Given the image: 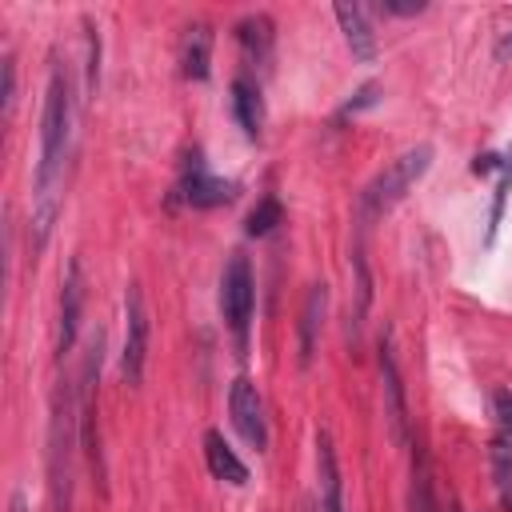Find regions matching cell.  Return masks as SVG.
I'll use <instances>...</instances> for the list:
<instances>
[{
	"mask_svg": "<svg viewBox=\"0 0 512 512\" xmlns=\"http://www.w3.org/2000/svg\"><path fill=\"white\" fill-rule=\"evenodd\" d=\"M72 124H76V100L68 72L52 64L48 88H44V116H40V160L32 176V232L36 244L48 240L60 204H64V176H68V156H72Z\"/></svg>",
	"mask_w": 512,
	"mask_h": 512,
	"instance_id": "6da1fadb",
	"label": "cell"
},
{
	"mask_svg": "<svg viewBox=\"0 0 512 512\" xmlns=\"http://www.w3.org/2000/svg\"><path fill=\"white\" fill-rule=\"evenodd\" d=\"M432 156H436L432 144H412V148H404L396 160H388V164L364 184V192H360V208H356L360 228H368L372 220H380L384 212H392V208L416 188V180L432 168Z\"/></svg>",
	"mask_w": 512,
	"mask_h": 512,
	"instance_id": "7a4b0ae2",
	"label": "cell"
},
{
	"mask_svg": "<svg viewBox=\"0 0 512 512\" xmlns=\"http://www.w3.org/2000/svg\"><path fill=\"white\" fill-rule=\"evenodd\" d=\"M76 424H80V396L64 384L52 404L48 424V492L52 512H72V448H76Z\"/></svg>",
	"mask_w": 512,
	"mask_h": 512,
	"instance_id": "3957f363",
	"label": "cell"
},
{
	"mask_svg": "<svg viewBox=\"0 0 512 512\" xmlns=\"http://www.w3.org/2000/svg\"><path fill=\"white\" fill-rule=\"evenodd\" d=\"M220 312H224L236 344L248 348V324H252V312H256V276H252L248 256H240V252H232L228 264H224V276H220Z\"/></svg>",
	"mask_w": 512,
	"mask_h": 512,
	"instance_id": "277c9868",
	"label": "cell"
},
{
	"mask_svg": "<svg viewBox=\"0 0 512 512\" xmlns=\"http://www.w3.org/2000/svg\"><path fill=\"white\" fill-rule=\"evenodd\" d=\"M236 192H240L236 180L216 176V172L208 168V160H204L200 152H192V156L184 160V172H180L176 188H172V200H180V204H188V208H220V204L236 200Z\"/></svg>",
	"mask_w": 512,
	"mask_h": 512,
	"instance_id": "5b68a950",
	"label": "cell"
},
{
	"mask_svg": "<svg viewBox=\"0 0 512 512\" xmlns=\"http://www.w3.org/2000/svg\"><path fill=\"white\" fill-rule=\"evenodd\" d=\"M144 360H148V304L140 284L124 288V348H120V376L124 384L144 380Z\"/></svg>",
	"mask_w": 512,
	"mask_h": 512,
	"instance_id": "8992f818",
	"label": "cell"
},
{
	"mask_svg": "<svg viewBox=\"0 0 512 512\" xmlns=\"http://www.w3.org/2000/svg\"><path fill=\"white\" fill-rule=\"evenodd\" d=\"M228 412H232L236 432H240L256 452H268V416H264V400H260V388H256L248 376H236V380H232Z\"/></svg>",
	"mask_w": 512,
	"mask_h": 512,
	"instance_id": "52a82bcc",
	"label": "cell"
},
{
	"mask_svg": "<svg viewBox=\"0 0 512 512\" xmlns=\"http://www.w3.org/2000/svg\"><path fill=\"white\" fill-rule=\"evenodd\" d=\"M380 384H384V416L392 424V440L396 444H412V428H408V400H404V380H400V364L392 352V336L384 332L380 344Z\"/></svg>",
	"mask_w": 512,
	"mask_h": 512,
	"instance_id": "ba28073f",
	"label": "cell"
},
{
	"mask_svg": "<svg viewBox=\"0 0 512 512\" xmlns=\"http://www.w3.org/2000/svg\"><path fill=\"white\" fill-rule=\"evenodd\" d=\"M332 16H336V24H340V32H344V44L352 48V56H356L360 64H372V60H376V32H372V20H368V8L340 0V4L332 8Z\"/></svg>",
	"mask_w": 512,
	"mask_h": 512,
	"instance_id": "9c48e42d",
	"label": "cell"
},
{
	"mask_svg": "<svg viewBox=\"0 0 512 512\" xmlns=\"http://www.w3.org/2000/svg\"><path fill=\"white\" fill-rule=\"evenodd\" d=\"M80 312H84V272H80V260H72L64 272V292H60V344H56L60 356L72 352V344H76Z\"/></svg>",
	"mask_w": 512,
	"mask_h": 512,
	"instance_id": "30bf717a",
	"label": "cell"
},
{
	"mask_svg": "<svg viewBox=\"0 0 512 512\" xmlns=\"http://www.w3.org/2000/svg\"><path fill=\"white\" fill-rule=\"evenodd\" d=\"M232 116L248 140L264 136V96H260V84L244 72L232 80Z\"/></svg>",
	"mask_w": 512,
	"mask_h": 512,
	"instance_id": "8fae6325",
	"label": "cell"
},
{
	"mask_svg": "<svg viewBox=\"0 0 512 512\" xmlns=\"http://www.w3.org/2000/svg\"><path fill=\"white\" fill-rule=\"evenodd\" d=\"M412 464H408V512H440L436 504V480H432V460L420 440L408 444Z\"/></svg>",
	"mask_w": 512,
	"mask_h": 512,
	"instance_id": "7c38bea8",
	"label": "cell"
},
{
	"mask_svg": "<svg viewBox=\"0 0 512 512\" xmlns=\"http://www.w3.org/2000/svg\"><path fill=\"white\" fill-rule=\"evenodd\" d=\"M204 460H208V472H212L216 480L236 484V488H244V484H248V464L232 452V444H228L216 428H208V432H204Z\"/></svg>",
	"mask_w": 512,
	"mask_h": 512,
	"instance_id": "4fadbf2b",
	"label": "cell"
},
{
	"mask_svg": "<svg viewBox=\"0 0 512 512\" xmlns=\"http://www.w3.org/2000/svg\"><path fill=\"white\" fill-rule=\"evenodd\" d=\"M180 72L188 80H208L212 72V28L208 24H188L180 40Z\"/></svg>",
	"mask_w": 512,
	"mask_h": 512,
	"instance_id": "5bb4252c",
	"label": "cell"
},
{
	"mask_svg": "<svg viewBox=\"0 0 512 512\" xmlns=\"http://www.w3.org/2000/svg\"><path fill=\"white\" fill-rule=\"evenodd\" d=\"M324 308H328V288L312 284L308 296H304V308H300V368H308L312 356H316V340H320V328H324Z\"/></svg>",
	"mask_w": 512,
	"mask_h": 512,
	"instance_id": "9a60e30c",
	"label": "cell"
},
{
	"mask_svg": "<svg viewBox=\"0 0 512 512\" xmlns=\"http://www.w3.org/2000/svg\"><path fill=\"white\" fill-rule=\"evenodd\" d=\"M236 40H240V48L248 52L252 64L268 68V60H272V44H276V28H272V20H268L264 12L244 16V20L236 24Z\"/></svg>",
	"mask_w": 512,
	"mask_h": 512,
	"instance_id": "2e32d148",
	"label": "cell"
},
{
	"mask_svg": "<svg viewBox=\"0 0 512 512\" xmlns=\"http://www.w3.org/2000/svg\"><path fill=\"white\" fill-rule=\"evenodd\" d=\"M280 220H284V204H280L276 196H264V200H260V204L248 212L244 232H248V236H268V232H272Z\"/></svg>",
	"mask_w": 512,
	"mask_h": 512,
	"instance_id": "e0dca14e",
	"label": "cell"
},
{
	"mask_svg": "<svg viewBox=\"0 0 512 512\" xmlns=\"http://www.w3.org/2000/svg\"><path fill=\"white\" fill-rule=\"evenodd\" d=\"M488 460H492V480L512 492V436H500L492 432V448H488Z\"/></svg>",
	"mask_w": 512,
	"mask_h": 512,
	"instance_id": "ac0fdd59",
	"label": "cell"
},
{
	"mask_svg": "<svg viewBox=\"0 0 512 512\" xmlns=\"http://www.w3.org/2000/svg\"><path fill=\"white\" fill-rule=\"evenodd\" d=\"M508 188H512V148L500 156V176H496V200H492V212H488V244L496 240V228H500V216H504V200H508Z\"/></svg>",
	"mask_w": 512,
	"mask_h": 512,
	"instance_id": "d6986e66",
	"label": "cell"
},
{
	"mask_svg": "<svg viewBox=\"0 0 512 512\" xmlns=\"http://www.w3.org/2000/svg\"><path fill=\"white\" fill-rule=\"evenodd\" d=\"M372 104H380V88L368 80V84H360L344 104H340V112H336V120H348V116H356V112H364V108H372Z\"/></svg>",
	"mask_w": 512,
	"mask_h": 512,
	"instance_id": "ffe728a7",
	"label": "cell"
},
{
	"mask_svg": "<svg viewBox=\"0 0 512 512\" xmlns=\"http://www.w3.org/2000/svg\"><path fill=\"white\" fill-rule=\"evenodd\" d=\"M492 420H496V432L500 436H512V392L508 388H496L492 392Z\"/></svg>",
	"mask_w": 512,
	"mask_h": 512,
	"instance_id": "44dd1931",
	"label": "cell"
},
{
	"mask_svg": "<svg viewBox=\"0 0 512 512\" xmlns=\"http://www.w3.org/2000/svg\"><path fill=\"white\" fill-rule=\"evenodd\" d=\"M12 100H16V64L12 56H4V112H12Z\"/></svg>",
	"mask_w": 512,
	"mask_h": 512,
	"instance_id": "7402d4cb",
	"label": "cell"
},
{
	"mask_svg": "<svg viewBox=\"0 0 512 512\" xmlns=\"http://www.w3.org/2000/svg\"><path fill=\"white\" fill-rule=\"evenodd\" d=\"M428 4L424 0H416V4H396V0H384L380 4V12H388V16H416V12H424Z\"/></svg>",
	"mask_w": 512,
	"mask_h": 512,
	"instance_id": "603a6c76",
	"label": "cell"
},
{
	"mask_svg": "<svg viewBox=\"0 0 512 512\" xmlns=\"http://www.w3.org/2000/svg\"><path fill=\"white\" fill-rule=\"evenodd\" d=\"M496 56H512V28L500 36V44H496Z\"/></svg>",
	"mask_w": 512,
	"mask_h": 512,
	"instance_id": "cb8c5ba5",
	"label": "cell"
},
{
	"mask_svg": "<svg viewBox=\"0 0 512 512\" xmlns=\"http://www.w3.org/2000/svg\"><path fill=\"white\" fill-rule=\"evenodd\" d=\"M12 512H28V504H24V496H12Z\"/></svg>",
	"mask_w": 512,
	"mask_h": 512,
	"instance_id": "d4e9b609",
	"label": "cell"
}]
</instances>
